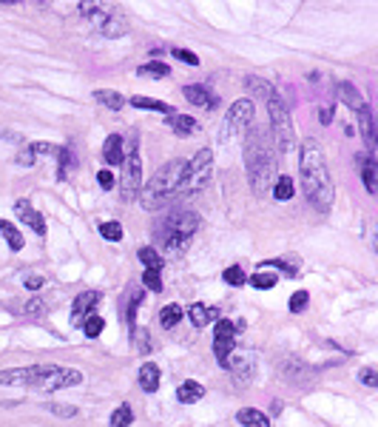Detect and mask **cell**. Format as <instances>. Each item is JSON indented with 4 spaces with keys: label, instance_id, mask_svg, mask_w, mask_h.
<instances>
[{
    "label": "cell",
    "instance_id": "obj_1",
    "mask_svg": "<svg viewBox=\"0 0 378 427\" xmlns=\"http://www.w3.org/2000/svg\"><path fill=\"white\" fill-rule=\"evenodd\" d=\"M299 177H302V188H305L307 202L319 214H327L333 208L335 188H333V177H330L321 143L313 140V137H307L299 148Z\"/></svg>",
    "mask_w": 378,
    "mask_h": 427
},
{
    "label": "cell",
    "instance_id": "obj_2",
    "mask_svg": "<svg viewBox=\"0 0 378 427\" xmlns=\"http://www.w3.org/2000/svg\"><path fill=\"white\" fill-rule=\"evenodd\" d=\"M245 168H247V180L250 188H254L256 197H265V191L273 188L276 183V151L270 146V137L262 132V128H247L245 134Z\"/></svg>",
    "mask_w": 378,
    "mask_h": 427
},
{
    "label": "cell",
    "instance_id": "obj_3",
    "mask_svg": "<svg viewBox=\"0 0 378 427\" xmlns=\"http://www.w3.org/2000/svg\"><path fill=\"white\" fill-rule=\"evenodd\" d=\"M185 168H188L185 160H168L165 165H159L151 174V180L140 188V197H137L140 205L145 211H159L168 202H174L180 194V186H182V177H185Z\"/></svg>",
    "mask_w": 378,
    "mask_h": 427
},
{
    "label": "cell",
    "instance_id": "obj_4",
    "mask_svg": "<svg viewBox=\"0 0 378 427\" xmlns=\"http://www.w3.org/2000/svg\"><path fill=\"white\" fill-rule=\"evenodd\" d=\"M199 223L202 220H199L196 211H177V214H171V217L159 225V245H162V251L168 256H180L191 245L194 234L199 231Z\"/></svg>",
    "mask_w": 378,
    "mask_h": 427
},
{
    "label": "cell",
    "instance_id": "obj_5",
    "mask_svg": "<svg viewBox=\"0 0 378 427\" xmlns=\"http://www.w3.org/2000/svg\"><path fill=\"white\" fill-rule=\"evenodd\" d=\"M211 180H214V151L211 148H199L196 157L185 168V177H182V186H180V194L177 197L199 194Z\"/></svg>",
    "mask_w": 378,
    "mask_h": 427
},
{
    "label": "cell",
    "instance_id": "obj_6",
    "mask_svg": "<svg viewBox=\"0 0 378 427\" xmlns=\"http://www.w3.org/2000/svg\"><path fill=\"white\" fill-rule=\"evenodd\" d=\"M268 111H270V125H273V140H276V148L282 154L296 148V128H293V117H290V108L287 103L273 94L268 100Z\"/></svg>",
    "mask_w": 378,
    "mask_h": 427
},
{
    "label": "cell",
    "instance_id": "obj_7",
    "mask_svg": "<svg viewBox=\"0 0 378 427\" xmlns=\"http://www.w3.org/2000/svg\"><path fill=\"white\" fill-rule=\"evenodd\" d=\"M254 117H256V106L250 97H239L236 103H231L225 122L219 128V143H231L233 137H242V132H247Z\"/></svg>",
    "mask_w": 378,
    "mask_h": 427
},
{
    "label": "cell",
    "instance_id": "obj_8",
    "mask_svg": "<svg viewBox=\"0 0 378 427\" xmlns=\"http://www.w3.org/2000/svg\"><path fill=\"white\" fill-rule=\"evenodd\" d=\"M82 384V373L77 368H60V365H46L31 384V391L40 393H54V391H66V388H77Z\"/></svg>",
    "mask_w": 378,
    "mask_h": 427
},
{
    "label": "cell",
    "instance_id": "obj_9",
    "mask_svg": "<svg viewBox=\"0 0 378 427\" xmlns=\"http://www.w3.org/2000/svg\"><path fill=\"white\" fill-rule=\"evenodd\" d=\"M140 188H143V157L137 148L129 151V157L122 160V177H119V197L129 202V200H137L140 197Z\"/></svg>",
    "mask_w": 378,
    "mask_h": 427
},
{
    "label": "cell",
    "instance_id": "obj_10",
    "mask_svg": "<svg viewBox=\"0 0 378 427\" xmlns=\"http://www.w3.org/2000/svg\"><path fill=\"white\" fill-rule=\"evenodd\" d=\"M46 365H29V368H6L0 370V384H23V388H31L34 379L43 373Z\"/></svg>",
    "mask_w": 378,
    "mask_h": 427
},
{
    "label": "cell",
    "instance_id": "obj_11",
    "mask_svg": "<svg viewBox=\"0 0 378 427\" xmlns=\"http://www.w3.org/2000/svg\"><path fill=\"white\" fill-rule=\"evenodd\" d=\"M15 214H17V217H20L37 237H46V220H43V214L34 211L29 200H17V202H15Z\"/></svg>",
    "mask_w": 378,
    "mask_h": 427
},
{
    "label": "cell",
    "instance_id": "obj_12",
    "mask_svg": "<svg viewBox=\"0 0 378 427\" xmlns=\"http://www.w3.org/2000/svg\"><path fill=\"white\" fill-rule=\"evenodd\" d=\"M185 316L191 319V325H194L196 330H202V328H208L211 322H219V308H211V305L194 302V305L185 308Z\"/></svg>",
    "mask_w": 378,
    "mask_h": 427
},
{
    "label": "cell",
    "instance_id": "obj_13",
    "mask_svg": "<svg viewBox=\"0 0 378 427\" xmlns=\"http://www.w3.org/2000/svg\"><path fill=\"white\" fill-rule=\"evenodd\" d=\"M100 302V290H82L77 299H74V305H71V322L80 325V319H86L94 305Z\"/></svg>",
    "mask_w": 378,
    "mask_h": 427
},
{
    "label": "cell",
    "instance_id": "obj_14",
    "mask_svg": "<svg viewBox=\"0 0 378 427\" xmlns=\"http://www.w3.org/2000/svg\"><path fill=\"white\" fill-rule=\"evenodd\" d=\"M182 94L191 106H199V108H217V103H219V97L208 85H185Z\"/></svg>",
    "mask_w": 378,
    "mask_h": 427
},
{
    "label": "cell",
    "instance_id": "obj_15",
    "mask_svg": "<svg viewBox=\"0 0 378 427\" xmlns=\"http://www.w3.org/2000/svg\"><path fill=\"white\" fill-rule=\"evenodd\" d=\"M171 132L177 134V137H191V134H196L199 132V125H196V120L194 117H188V114H168V122H165Z\"/></svg>",
    "mask_w": 378,
    "mask_h": 427
},
{
    "label": "cell",
    "instance_id": "obj_16",
    "mask_svg": "<svg viewBox=\"0 0 378 427\" xmlns=\"http://www.w3.org/2000/svg\"><path fill=\"white\" fill-rule=\"evenodd\" d=\"M245 85H247V92L254 94L256 100H270L276 92H273V85H270V80H265V77H256V74H247L245 77Z\"/></svg>",
    "mask_w": 378,
    "mask_h": 427
},
{
    "label": "cell",
    "instance_id": "obj_17",
    "mask_svg": "<svg viewBox=\"0 0 378 427\" xmlns=\"http://www.w3.org/2000/svg\"><path fill=\"white\" fill-rule=\"evenodd\" d=\"M103 160H106V165H122L125 148H122V137H119V134H111V137L103 143Z\"/></svg>",
    "mask_w": 378,
    "mask_h": 427
},
{
    "label": "cell",
    "instance_id": "obj_18",
    "mask_svg": "<svg viewBox=\"0 0 378 427\" xmlns=\"http://www.w3.org/2000/svg\"><path fill=\"white\" fill-rule=\"evenodd\" d=\"M159 382H162L159 368H157L154 362H145V365L140 368V388H143L145 393H157V391H159Z\"/></svg>",
    "mask_w": 378,
    "mask_h": 427
},
{
    "label": "cell",
    "instance_id": "obj_19",
    "mask_svg": "<svg viewBox=\"0 0 378 427\" xmlns=\"http://www.w3.org/2000/svg\"><path fill=\"white\" fill-rule=\"evenodd\" d=\"M228 370H233L236 373V379H250V373H254V356L250 354H239V351H233V356L228 359Z\"/></svg>",
    "mask_w": 378,
    "mask_h": 427
},
{
    "label": "cell",
    "instance_id": "obj_20",
    "mask_svg": "<svg viewBox=\"0 0 378 427\" xmlns=\"http://www.w3.org/2000/svg\"><path fill=\"white\" fill-rule=\"evenodd\" d=\"M236 421L242 427H270V416L262 413V410H256V407H242L236 413Z\"/></svg>",
    "mask_w": 378,
    "mask_h": 427
},
{
    "label": "cell",
    "instance_id": "obj_21",
    "mask_svg": "<svg viewBox=\"0 0 378 427\" xmlns=\"http://www.w3.org/2000/svg\"><path fill=\"white\" fill-rule=\"evenodd\" d=\"M202 396H205V388H202L199 382H194V379L182 382L180 388H177V399H180L182 405H196Z\"/></svg>",
    "mask_w": 378,
    "mask_h": 427
},
{
    "label": "cell",
    "instance_id": "obj_22",
    "mask_svg": "<svg viewBox=\"0 0 378 427\" xmlns=\"http://www.w3.org/2000/svg\"><path fill=\"white\" fill-rule=\"evenodd\" d=\"M129 106H134V108H143V111H159V114H174V108L168 106V103H162V100H157V97H143V94H137V97H131V100H125Z\"/></svg>",
    "mask_w": 378,
    "mask_h": 427
},
{
    "label": "cell",
    "instance_id": "obj_23",
    "mask_svg": "<svg viewBox=\"0 0 378 427\" xmlns=\"http://www.w3.org/2000/svg\"><path fill=\"white\" fill-rule=\"evenodd\" d=\"M236 345H233V336H214V356L222 368H228V359L233 356Z\"/></svg>",
    "mask_w": 378,
    "mask_h": 427
},
{
    "label": "cell",
    "instance_id": "obj_24",
    "mask_svg": "<svg viewBox=\"0 0 378 427\" xmlns=\"http://www.w3.org/2000/svg\"><path fill=\"white\" fill-rule=\"evenodd\" d=\"M339 94H342V100H344V103H347V106H350L356 114H358L361 108H367L364 97L356 92V85H353V83H339Z\"/></svg>",
    "mask_w": 378,
    "mask_h": 427
},
{
    "label": "cell",
    "instance_id": "obj_25",
    "mask_svg": "<svg viewBox=\"0 0 378 427\" xmlns=\"http://www.w3.org/2000/svg\"><path fill=\"white\" fill-rule=\"evenodd\" d=\"M0 234H3V239H6V245H9L12 251H23L26 239H23V234L15 228V223H9V220H0Z\"/></svg>",
    "mask_w": 378,
    "mask_h": 427
},
{
    "label": "cell",
    "instance_id": "obj_26",
    "mask_svg": "<svg viewBox=\"0 0 378 427\" xmlns=\"http://www.w3.org/2000/svg\"><path fill=\"white\" fill-rule=\"evenodd\" d=\"M182 316H185V308L177 305V302H171V305H165V308L159 311V325H162V328H177V325L182 322Z\"/></svg>",
    "mask_w": 378,
    "mask_h": 427
},
{
    "label": "cell",
    "instance_id": "obj_27",
    "mask_svg": "<svg viewBox=\"0 0 378 427\" xmlns=\"http://www.w3.org/2000/svg\"><path fill=\"white\" fill-rule=\"evenodd\" d=\"M94 100H97L100 106L111 108V111H119V108L125 106V97H122L119 92H114V89H97V92H94Z\"/></svg>",
    "mask_w": 378,
    "mask_h": 427
},
{
    "label": "cell",
    "instance_id": "obj_28",
    "mask_svg": "<svg viewBox=\"0 0 378 427\" xmlns=\"http://www.w3.org/2000/svg\"><path fill=\"white\" fill-rule=\"evenodd\" d=\"M137 256H140V262L145 265V271H162V265H165V262H162V256H159V251L151 248V245H143Z\"/></svg>",
    "mask_w": 378,
    "mask_h": 427
},
{
    "label": "cell",
    "instance_id": "obj_29",
    "mask_svg": "<svg viewBox=\"0 0 378 427\" xmlns=\"http://www.w3.org/2000/svg\"><path fill=\"white\" fill-rule=\"evenodd\" d=\"M54 157H57V177H60V180H66V177H68V171L77 165V160H74V154H71V148H68V146H60Z\"/></svg>",
    "mask_w": 378,
    "mask_h": 427
},
{
    "label": "cell",
    "instance_id": "obj_30",
    "mask_svg": "<svg viewBox=\"0 0 378 427\" xmlns=\"http://www.w3.org/2000/svg\"><path fill=\"white\" fill-rule=\"evenodd\" d=\"M358 128H361V134H364L367 148H372V146H375V132H372V114H370V106L358 111Z\"/></svg>",
    "mask_w": 378,
    "mask_h": 427
},
{
    "label": "cell",
    "instance_id": "obj_31",
    "mask_svg": "<svg viewBox=\"0 0 378 427\" xmlns=\"http://www.w3.org/2000/svg\"><path fill=\"white\" fill-rule=\"evenodd\" d=\"M361 180H364V186H367L370 194L378 191V183H375V160H372L370 154H367L364 162H361Z\"/></svg>",
    "mask_w": 378,
    "mask_h": 427
},
{
    "label": "cell",
    "instance_id": "obj_32",
    "mask_svg": "<svg viewBox=\"0 0 378 427\" xmlns=\"http://www.w3.org/2000/svg\"><path fill=\"white\" fill-rule=\"evenodd\" d=\"M270 191H273V197H276V200H279V202H287V200H290V197H293V180H290V177H287V174H279V177H276V183H273V188H270Z\"/></svg>",
    "mask_w": 378,
    "mask_h": 427
},
{
    "label": "cell",
    "instance_id": "obj_33",
    "mask_svg": "<svg viewBox=\"0 0 378 427\" xmlns=\"http://www.w3.org/2000/svg\"><path fill=\"white\" fill-rule=\"evenodd\" d=\"M137 74L140 77H168V74H171V69H168L165 63H159V60H148V63H143L140 69H137Z\"/></svg>",
    "mask_w": 378,
    "mask_h": 427
},
{
    "label": "cell",
    "instance_id": "obj_34",
    "mask_svg": "<svg viewBox=\"0 0 378 427\" xmlns=\"http://www.w3.org/2000/svg\"><path fill=\"white\" fill-rule=\"evenodd\" d=\"M103 330H106V319H103V316H97V314H89L86 319H82V333H86L89 339H97Z\"/></svg>",
    "mask_w": 378,
    "mask_h": 427
},
{
    "label": "cell",
    "instance_id": "obj_35",
    "mask_svg": "<svg viewBox=\"0 0 378 427\" xmlns=\"http://www.w3.org/2000/svg\"><path fill=\"white\" fill-rule=\"evenodd\" d=\"M131 421H134V413H131L129 402H125V405H119V407L111 413V419H108V427H129Z\"/></svg>",
    "mask_w": 378,
    "mask_h": 427
},
{
    "label": "cell",
    "instance_id": "obj_36",
    "mask_svg": "<svg viewBox=\"0 0 378 427\" xmlns=\"http://www.w3.org/2000/svg\"><path fill=\"white\" fill-rule=\"evenodd\" d=\"M140 302H143V290H131V299H129V305H125V322H129V328L134 330L137 325V308H140Z\"/></svg>",
    "mask_w": 378,
    "mask_h": 427
},
{
    "label": "cell",
    "instance_id": "obj_37",
    "mask_svg": "<svg viewBox=\"0 0 378 427\" xmlns=\"http://www.w3.org/2000/svg\"><path fill=\"white\" fill-rule=\"evenodd\" d=\"M276 282H279V276H276V274H270V271H256L254 276H250V285L259 288V290H270Z\"/></svg>",
    "mask_w": 378,
    "mask_h": 427
},
{
    "label": "cell",
    "instance_id": "obj_38",
    "mask_svg": "<svg viewBox=\"0 0 378 427\" xmlns=\"http://www.w3.org/2000/svg\"><path fill=\"white\" fill-rule=\"evenodd\" d=\"M222 279H225L228 285H233V288H242V285L247 282V274L242 271V265H231V268H225Z\"/></svg>",
    "mask_w": 378,
    "mask_h": 427
},
{
    "label": "cell",
    "instance_id": "obj_39",
    "mask_svg": "<svg viewBox=\"0 0 378 427\" xmlns=\"http://www.w3.org/2000/svg\"><path fill=\"white\" fill-rule=\"evenodd\" d=\"M307 302H310V293L307 290H296V293L290 296V311L293 314H302L307 308Z\"/></svg>",
    "mask_w": 378,
    "mask_h": 427
},
{
    "label": "cell",
    "instance_id": "obj_40",
    "mask_svg": "<svg viewBox=\"0 0 378 427\" xmlns=\"http://www.w3.org/2000/svg\"><path fill=\"white\" fill-rule=\"evenodd\" d=\"M131 336H134V345H137L140 354H148L151 351V339H148V330L145 328H134Z\"/></svg>",
    "mask_w": 378,
    "mask_h": 427
},
{
    "label": "cell",
    "instance_id": "obj_41",
    "mask_svg": "<svg viewBox=\"0 0 378 427\" xmlns=\"http://www.w3.org/2000/svg\"><path fill=\"white\" fill-rule=\"evenodd\" d=\"M100 234H103L108 242H119V239H122V225H119V223H103V225H100Z\"/></svg>",
    "mask_w": 378,
    "mask_h": 427
},
{
    "label": "cell",
    "instance_id": "obj_42",
    "mask_svg": "<svg viewBox=\"0 0 378 427\" xmlns=\"http://www.w3.org/2000/svg\"><path fill=\"white\" fill-rule=\"evenodd\" d=\"M143 285L151 290V293H159L165 285H162V276H159V271H145L143 274Z\"/></svg>",
    "mask_w": 378,
    "mask_h": 427
},
{
    "label": "cell",
    "instance_id": "obj_43",
    "mask_svg": "<svg viewBox=\"0 0 378 427\" xmlns=\"http://www.w3.org/2000/svg\"><path fill=\"white\" fill-rule=\"evenodd\" d=\"M46 311V305H43V299H29V302L20 308V314H26V316H40Z\"/></svg>",
    "mask_w": 378,
    "mask_h": 427
},
{
    "label": "cell",
    "instance_id": "obj_44",
    "mask_svg": "<svg viewBox=\"0 0 378 427\" xmlns=\"http://www.w3.org/2000/svg\"><path fill=\"white\" fill-rule=\"evenodd\" d=\"M171 57L182 60L185 66H196V63H199V57H196L194 52H188V49H180V46H174V49H171Z\"/></svg>",
    "mask_w": 378,
    "mask_h": 427
},
{
    "label": "cell",
    "instance_id": "obj_45",
    "mask_svg": "<svg viewBox=\"0 0 378 427\" xmlns=\"http://www.w3.org/2000/svg\"><path fill=\"white\" fill-rule=\"evenodd\" d=\"M49 413H54L60 419H74L77 416V407L74 405H49Z\"/></svg>",
    "mask_w": 378,
    "mask_h": 427
},
{
    "label": "cell",
    "instance_id": "obj_46",
    "mask_svg": "<svg viewBox=\"0 0 378 427\" xmlns=\"http://www.w3.org/2000/svg\"><path fill=\"white\" fill-rule=\"evenodd\" d=\"M97 183H100V188H114L117 186V177H114V171H108V168H103V171H97Z\"/></svg>",
    "mask_w": 378,
    "mask_h": 427
},
{
    "label": "cell",
    "instance_id": "obj_47",
    "mask_svg": "<svg viewBox=\"0 0 378 427\" xmlns=\"http://www.w3.org/2000/svg\"><path fill=\"white\" fill-rule=\"evenodd\" d=\"M29 148H31V151H34V157H37V154H57V148H60V146H54V143H31Z\"/></svg>",
    "mask_w": 378,
    "mask_h": 427
},
{
    "label": "cell",
    "instance_id": "obj_48",
    "mask_svg": "<svg viewBox=\"0 0 378 427\" xmlns=\"http://www.w3.org/2000/svg\"><path fill=\"white\" fill-rule=\"evenodd\" d=\"M358 379L367 384V388H378V376H375V370H372V368H364V370L358 373Z\"/></svg>",
    "mask_w": 378,
    "mask_h": 427
},
{
    "label": "cell",
    "instance_id": "obj_49",
    "mask_svg": "<svg viewBox=\"0 0 378 427\" xmlns=\"http://www.w3.org/2000/svg\"><path fill=\"white\" fill-rule=\"evenodd\" d=\"M15 162H17V165H31V162H34V151L26 146V148H23V151L15 157Z\"/></svg>",
    "mask_w": 378,
    "mask_h": 427
},
{
    "label": "cell",
    "instance_id": "obj_50",
    "mask_svg": "<svg viewBox=\"0 0 378 427\" xmlns=\"http://www.w3.org/2000/svg\"><path fill=\"white\" fill-rule=\"evenodd\" d=\"M43 285H46L43 276H26V288H29V290H40Z\"/></svg>",
    "mask_w": 378,
    "mask_h": 427
},
{
    "label": "cell",
    "instance_id": "obj_51",
    "mask_svg": "<svg viewBox=\"0 0 378 427\" xmlns=\"http://www.w3.org/2000/svg\"><path fill=\"white\" fill-rule=\"evenodd\" d=\"M333 111H335V106H333V103H327V106L319 111V117H321V125H330V120H333Z\"/></svg>",
    "mask_w": 378,
    "mask_h": 427
}]
</instances>
